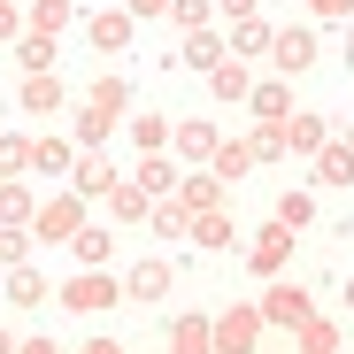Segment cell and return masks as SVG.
Returning a JSON list of instances; mask_svg holds the SVG:
<instances>
[{"label": "cell", "instance_id": "cell-1", "mask_svg": "<svg viewBox=\"0 0 354 354\" xmlns=\"http://www.w3.org/2000/svg\"><path fill=\"white\" fill-rule=\"evenodd\" d=\"M54 301H62L70 316H100V308H115V301H124V277H115V270H77L62 292H54Z\"/></svg>", "mask_w": 354, "mask_h": 354}, {"label": "cell", "instance_id": "cell-2", "mask_svg": "<svg viewBox=\"0 0 354 354\" xmlns=\"http://www.w3.org/2000/svg\"><path fill=\"white\" fill-rule=\"evenodd\" d=\"M77 231H85V193H46L39 201V216H31V239H77Z\"/></svg>", "mask_w": 354, "mask_h": 354}, {"label": "cell", "instance_id": "cell-3", "mask_svg": "<svg viewBox=\"0 0 354 354\" xmlns=\"http://www.w3.org/2000/svg\"><path fill=\"white\" fill-rule=\"evenodd\" d=\"M262 346V301H231L216 316V354H254Z\"/></svg>", "mask_w": 354, "mask_h": 354}, {"label": "cell", "instance_id": "cell-4", "mask_svg": "<svg viewBox=\"0 0 354 354\" xmlns=\"http://www.w3.org/2000/svg\"><path fill=\"white\" fill-rule=\"evenodd\" d=\"M262 324H285V331H301V324H316V308H308V292H301V285L270 277V292H262Z\"/></svg>", "mask_w": 354, "mask_h": 354}, {"label": "cell", "instance_id": "cell-5", "mask_svg": "<svg viewBox=\"0 0 354 354\" xmlns=\"http://www.w3.org/2000/svg\"><path fill=\"white\" fill-rule=\"evenodd\" d=\"M247 262H254L262 277H285V262H292V231H285L277 216H270V223L254 231V247H247Z\"/></svg>", "mask_w": 354, "mask_h": 354}, {"label": "cell", "instance_id": "cell-6", "mask_svg": "<svg viewBox=\"0 0 354 354\" xmlns=\"http://www.w3.org/2000/svg\"><path fill=\"white\" fill-rule=\"evenodd\" d=\"M270 62H277V77H301V70H316V39H308L301 24H285V31L270 39Z\"/></svg>", "mask_w": 354, "mask_h": 354}, {"label": "cell", "instance_id": "cell-7", "mask_svg": "<svg viewBox=\"0 0 354 354\" xmlns=\"http://www.w3.org/2000/svg\"><path fill=\"white\" fill-rule=\"evenodd\" d=\"M131 31H139V16H131V8H100V16H85V39H93L100 54H124V46H131Z\"/></svg>", "mask_w": 354, "mask_h": 354}, {"label": "cell", "instance_id": "cell-8", "mask_svg": "<svg viewBox=\"0 0 354 354\" xmlns=\"http://www.w3.org/2000/svg\"><path fill=\"white\" fill-rule=\"evenodd\" d=\"M169 147H177V154H185V162H201V169H208V154L223 147V131L208 124V115H185V124H177V131H169Z\"/></svg>", "mask_w": 354, "mask_h": 354}, {"label": "cell", "instance_id": "cell-9", "mask_svg": "<svg viewBox=\"0 0 354 354\" xmlns=\"http://www.w3.org/2000/svg\"><path fill=\"white\" fill-rule=\"evenodd\" d=\"M169 285H177V270L154 254V262H139V270L124 277V301H169Z\"/></svg>", "mask_w": 354, "mask_h": 354}, {"label": "cell", "instance_id": "cell-10", "mask_svg": "<svg viewBox=\"0 0 354 354\" xmlns=\"http://www.w3.org/2000/svg\"><path fill=\"white\" fill-rule=\"evenodd\" d=\"M62 100H70V85L54 77V70H46V77H24V93H16L24 115H62Z\"/></svg>", "mask_w": 354, "mask_h": 354}, {"label": "cell", "instance_id": "cell-11", "mask_svg": "<svg viewBox=\"0 0 354 354\" xmlns=\"http://www.w3.org/2000/svg\"><path fill=\"white\" fill-rule=\"evenodd\" d=\"M31 169H39V177H70V169H77V139L39 131V139H31Z\"/></svg>", "mask_w": 354, "mask_h": 354}, {"label": "cell", "instance_id": "cell-12", "mask_svg": "<svg viewBox=\"0 0 354 354\" xmlns=\"http://www.w3.org/2000/svg\"><path fill=\"white\" fill-rule=\"evenodd\" d=\"M108 216H115V223H147V216H154V193L131 185V177H115V185H108Z\"/></svg>", "mask_w": 354, "mask_h": 354}, {"label": "cell", "instance_id": "cell-13", "mask_svg": "<svg viewBox=\"0 0 354 354\" xmlns=\"http://www.w3.org/2000/svg\"><path fill=\"white\" fill-rule=\"evenodd\" d=\"M223 62H231V39H223L216 24L185 39V70H201V77H208V70H223Z\"/></svg>", "mask_w": 354, "mask_h": 354}, {"label": "cell", "instance_id": "cell-14", "mask_svg": "<svg viewBox=\"0 0 354 354\" xmlns=\"http://www.w3.org/2000/svg\"><path fill=\"white\" fill-rule=\"evenodd\" d=\"M169 354H216V316H177L169 324Z\"/></svg>", "mask_w": 354, "mask_h": 354}, {"label": "cell", "instance_id": "cell-15", "mask_svg": "<svg viewBox=\"0 0 354 354\" xmlns=\"http://www.w3.org/2000/svg\"><path fill=\"white\" fill-rule=\"evenodd\" d=\"M285 147H292V154H308V162H316V154L331 147V124H324V115H285Z\"/></svg>", "mask_w": 354, "mask_h": 354}, {"label": "cell", "instance_id": "cell-16", "mask_svg": "<svg viewBox=\"0 0 354 354\" xmlns=\"http://www.w3.org/2000/svg\"><path fill=\"white\" fill-rule=\"evenodd\" d=\"M177 201H185L193 216H208V208H223V177H216V169H193V177H177Z\"/></svg>", "mask_w": 354, "mask_h": 354}, {"label": "cell", "instance_id": "cell-17", "mask_svg": "<svg viewBox=\"0 0 354 354\" xmlns=\"http://www.w3.org/2000/svg\"><path fill=\"white\" fill-rule=\"evenodd\" d=\"M85 108H100V115H115V124H124V108H131V85L115 77V70H100V77L85 85Z\"/></svg>", "mask_w": 354, "mask_h": 354}, {"label": "cell", "instance_id": "cell-18", "mask_svg": "<svg viewBox=\"0 0 354 354\" xmlns=\"http://www.w3.org/2000/svg\"><path fill=\"white\" fill-rule=\"evenodd\" d=\"M147 231H154V239H193V208H185V201L169 193V201H154V216H147Z\"/></svg>", "mask_w": 354, "mask_h": 354}, {"label": "cell", "instance_id": "cell-19", "mask_svg": "<svg viewBox=\"0 0 354 354\" xmlns=\"http://www.w3.org/2000/svg\"><path fill=\"white\" fill-rule=\"evenodd\" d=\"M108 185H115V169H108L100 154H77V169H70V193H85V201H108Z\"/></svg>", "mask_w": 354, "mask_h": 354}, {"label": "cell", "instance_id": "cell-20", "mask_svg": "<svg viewBox=\"0 0 354 354\" xmlns=\"http://www.w3.org/2000/svg\"><path fill=\"white\" fill-rule=\"evenodd\" d=\"M208 169H216V177H223V185H239V177H247V169H254V147H247V139H223V147H216V154H208Z\"/></svg>", "mask_w": 354, "mask_h": 354}, {"label": "cell", "instance_id": "cell-21", "mask_svg": "<svg viewBox=\"0 0 354 354\" xmlns=\"http://www.w3.org/2000/svg\"><path fill=\"white\" fill-rule=\"evenodd\" d=\"M231 239H239V231H231V216H223V208L193 216V247H208V254H231Z\"/></svg>", "mask_w": 354, "mask_h": 354}, {"label": "cell", "instance_id": "cell-22", "mask_svg": "<svg viewBox=\"0 0 354 354\" xmlns=\"http://www.w3.org/2000/svg\"><path fill=\"white\" fill-rule=\"evenodd\" d=\"M316 185H354V147H346V139H331V147L316 154Z\"/></svg>", "mask_w": 354, "mask_h": 354}, {"label": "cell", "instance_id": "cell-23", "mask_svg": "<svg viewBox=\"0 0 354 354\" xmlns=\"http://www.w3.org/2000/svg\"><path fill=\"white\" fill-rule=\"evenodd\" d=\"M247 108L262 115V124H277V115H292V85H285V77H270V85H254V93H247Z\"/></svg>", "mask_w": 354, "mask_h": 354}, {"label": "cell", "instance_id": "cell-24", "mask_svg": "<svg viewBox=\"0 0 354 354\" xmlns=\"http://www.w3.org/2000/svg\"><path fill=\"white\" fill-rule=\"evenodd\" d=\"M77 24V0H31V31L54 39V31H70Z\"/></svg>", "mask_w": 354, "mask_h": 354}, {"label": "cell", "instance_id": "cell-25", "mask_svg": "<svg viewBox=\"0 0 354 354\" xmlns=\"http://www.w3.org/2000/svg\"><path fill=\"white\" fill-rule=\"evenodd\" d=\"M270 39H277V24H262V16L231 24V62H239V54H270Z\"/></svg>", "mask_w": 354, "mask_h": 354}, {"label": "cell", "instance_id": "cell-26", "mask_svg": "<svg viewBox=\"0 0 354 354\" xmlns=\"http://www.w3.org/2000/svg\"><path fill=\"white\" fill-rule=\"evenodd\" d=\"M108 247H115V239H108L100 223H85L77 239H70V254H77V270H108Z\"/></svg>", "mask_w": 354, "mask_h": 354}, {"label": "cell", "instance_id": "cell-27", "mask_svg": "<svg viewBox=\"0 0 354 354\" xmlns=\"http://www.w3.org/2000/svg\"><path fill=\"white\" fill-rule=\"evenodd\" d=\"M31 216H39L31 185H16V177H0V223H31Z\"/></svg>", "mask_w": 354, "mask_h": 354}, {"label": "cell", "instance_id": "cell-28", "mask_svg": "<svg viewBox=\"0 0 354 354\" xmlns=\"http://www.w3.org/2000/svg\"><path fill=\"white\" fill-rule=\"evenodd\" d=\"M131 185H147V193H154V201H169V193H177V169H169V162H162V154H147V162H139V169H131Z\"/></svg>", "mask_w": 354, "mask_h": 354}, {"label": "cell", "instance_id": "cell-29", "mask_svg": "<svg viewBox=\"0 0 354 354\" xmlns=\"http://www.w3.org/2000/svg\"><path fill=\"white\" fill-rule=\"evenodd\" d=\"M16 62H24V77H46V70H54V39L24 31V39H16Z\"/></svg>", "mask_w": 354, "mask_h": 354}, {"label": "cell", "instance_id": "cell-30", "mask_svg": "<svg viewBox=\"0 0 354 354\" xmlns=\"http://www.w3.org/2000/svg\"><path fill=\"white\" fill-rule=\"evenodd\" d=\"M208 93H216V100H247V93H254L247 62H223V70H208Z\"/></svg>", "mask_w": 354, "mask_h": 354}, {"label": "cell", "instance_id": "cell-31", "mask_svg": "<svg viewBox=\"0 0 354 354\" xmlns=\"http://www.w3.org/2000/svg\"><path fill=\"white\" fill-rule=\"evenodd\" d=\"M169 24L185 31V39H193V31H208V24H216V0H169Z\"/></svg>", "mask_w": 354, "mask_h": 354}, {"label": "cell", "instance_id": "cell-32", "mask_svg": "<svg viewBox=\"0 0 354 354\" xmlns=\"http://www.w3.org/2000/svg\"><path fill=\"white\" fill-rule=\"evenodd\" d=\"M31 262V223H0V270H24Z\"/></svg>", "mask_w": 354, "mask_h": 354}, {"label": "cell", "instance_id": "cell-33", "mask_svg": "<svg viewBox=\"0 0 354 354\" xmlns=\"http://www.w3.org/2000/svg\"><path fill=\"white\" fill-rule=\"evenodd\" d=\"M169 131H177L169 115H131V139H139V154H162V147H169Z\"/></svg>", "mask_w": 354, "mask_h": 354}, {"label": "cell", "instance_id": "cell-34", "mask_svg": "<svg viewBox=\"0 0 354 354\" xmlns=\"http://www.w3.org/2000/svg\"><path fill=\"white\" fill-rule=\"evenodd\" d=\"M8 301H16V308H39V301H46V277H39L31 262H24V270H8Z\"/></svg>", "mask_w": 354, "mask_h": 354}, {"label": "cell", "instance_id": "cell-35", "mask_svg": "<svg viewBox=\"0 0 354 354\" xmlns=\"http://www.w3.org/2000/svg\"><path fill=\"white\" fill-rule=\"evenodd\" d=\"M292 354H339V324H331V316L301 324V346H292Z\"/></svg>", "mask_w": 354, "mask_h": 354}, {"label": "cell", "instance_id": "cell-36", "mask_svg": "<svg viewBox=\"0 0 354 354\" xmlns=\"http://www.w3.org/2000/svg\"><path fill=\"white\" fill-rule=\"evenodd\" d=\"M115 131V115H100V108H85L77 115V154H100V139Z\"/></svg>", "mask_w": 354, "mask_h": 354}, {"label": "cell", "instance_id": "cell-37", "mask_svg": "<svg viewBox=\"0 0 354 354\" xmlns=\"http://www.w3.org/2000/svg\"><path fill=\"white\" fill-rule=\"evenodd\" d=\"M277 223H285V231H308V223H316V201H308V193H277Z\"/></svg>", "mask_w": 354, "mask_h": 354}, {"label": "cell", "instance_id": "cell-38", "mask_svg": "<svg viewBox=\"0 0 354 354\" xmlns=\"http://www.w3.org/2000/svg\"><path fill=\"white\" fill-rule=\"evenodd\" d=\"M247 147H254V162H277V154H292V147H285V115H277V124H262Z\"/></svg>", "mask_w": 354, "mask_h": 354}, {"label": "cell", "instance_id": "cell-39", "mask_svg": "<svg viewBox=\"0 0 354 354\" xmlns=\"http://www.w3.org/2000/svg\"><path fill=\"white\" fill-rule=\"evenodd\" d=\"M31 169V139H8L0 131V177H24Z\"/></svg>", "mask_w": 354, "mask_h": 354}, {"label": "cell", "instance_id": "cell-40", "mask_svg": "<svg viewBox=\"0 0 354 354\" xmlns=\"http://www.w3.org/2000/svg\"><path fill=\"white\" fill-rule=\"evenodd\" d=\"M24 31H31V16H24V8H16V0H0V39H8V46H16V39H24Z\"/></svg>", "mask_w": 354, "mask_h": 354}, {"label": "cell", "instance_id": "cell-41", "mask_svg": "<svg viewBox=\"0 0 354 354\" xmlns=\"http://www.w3.org/2000/svg\"><path fill=\"white\" fill-rule=\"evenodd\" d=\"M254 8H262V0H216V16H231V24H247Z\"/></svg>", "mask_w": 354, "mask_h": 354}, {"label": "cell", "instance_id": "cell-42", "mask_svg": "<svg viewBox=\"0 0 354 354\" xmlns=\"http://www.w3.org/2000/svg\"><path fill=\"white\" fill-rule=\"evenodd\" d=\"M115 8H131V16L147 24V16H169V0H115Z\"/></svg>", "mask_w": 354, "mask_h": 354}, {"label": "cell", "instance_id": "cell-43", "mask_svg": "<svg viewBox=\"0 0 354 354\" xmlns=\"http://www.w3.org/2000/svg\"><path fill=\"white\" fill-rule=\"evenodd\" d=\"M308 8H316V16H331V24H339V16H354V0H308Z\"/></svg>", "mask_w": 354, "mask_h": 354}, {"label": "cell", "instance_id": "cell-44", "mask_svg": "<svg viewBox=\"0 0 354 354\" xmlns=\"http://www.w3.org/2000/svg\"><path fill=\"white\" fill-rule=\"evenodd\" d=\"M16 354H54V339H16Z\"/></svg>", "mask_w": 354, "mask_h": 354}, {"label": "cell", "instance_id": "cell-45", "mask_svg": "<svg viewBox=\"0 0 354 354\" xmlns=\"http://www.w3.org/2000/svg\"><path fill=\"white\" fill-rule=\"evenodd\" d=\"M85 354H124V346H115V339H93V346H85Z\"/></svg>", "mask_w": 354, "mask_h": 354}, {"label": "cell", "instance_id": "cell-46", "mask_svg": "<svg viewBox=\"0 0 354 354\" xmlns=\"http://www.w3.org/2000/svg\"><path fill=\"white\" fill-rule=\"evenodd\" d=\"M0 354H16V339H8V331H0Z\"/></svg>", "mask_w": 354, "mask_h": 354}, {"label": "cell", "instance_id": "cell-47", "mask_svg": "<svg viewBox=\"0 0 354 354\" xmlns=\"http://www.w3.org/2000/svg\"><path fill=\"white\" fill-rule=\"evenodd\" d=\"M346 301H354V277H346Z\"/></svg>", "mask_w": 354, "mask_h": 354}]
</instances>
